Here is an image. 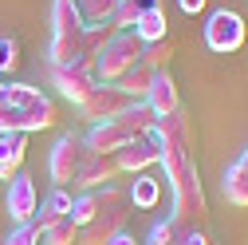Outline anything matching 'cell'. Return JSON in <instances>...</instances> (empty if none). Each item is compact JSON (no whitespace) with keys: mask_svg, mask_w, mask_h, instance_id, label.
Returning a JSON list of instances; mask_svg holds the SVG:
<instances>
[{"mask_svg":"<svg viewBox=\"0 0 248 245\" xmlns=\"http://www.w3.org/2000/svg\"><path fill=\"white\" fill-rule=\"evenodd\" d=\"M154 139H158V146H162L158 166H166L170 198H173V213H170V218L181 222V226L201 222L209 213V202H205L201 174H197L193 146H189V119H185L181 111L158 119V122H154Z\"/></svg>","mask_w":248,"mask_h":245,"instance_id":"6da1fadb","label":"cell"},{"mask_svg":"<svg viewBox=\"0 0 248 245\" xmlns=\"http://www.w3.org/2000/svg\"><path fill=\"white\" fill-rule=\"evenodd\" d=\"M154 122H158V115L146 107V99H134L122 115H114L107 122H91V131L83 135V142H87V150H107V155H114V150L126 146L130 139L150 135Z\"/></svg>","mask_w":248,"mask_h":245,"instance_id":"7a4b0ae2","label":"cell"},{"mask_svg":"<svg viewBox=\"0 0 248 245\" xmlns=\"http://www.w3.org/2000/svg\"><path fill=\"white\" fill-rule=\"evenodd\" d=\"M142 52H146V44L134 32H114L103 44V52L95 55V79L99 83H118V75H126L134 64H142Z\"/></svg>","mask_w":248,"mask_h":245,"instance_id":"3957f363","label":"cell"},{"mask_svg":"<svg viewBox=\"0 0 248 245\" xmlns=\"http://www.w3.org/2000/svg\"><path fill=\"white\" fill-rule=\"evenodd\" d=\"M4 99H8V107H16L24 119H28V135L32 131H47V127H55V103L44 95L40 87H32V83H8L4 87Z\"/></svg>","mask_w":248,"mask_h":245,"instance_id":"277c9868","label":"cell"},{"mask_svg":"<svg viewBox=\"0 0 248 245\" xmlns=\"http://www.w3.org/2000/svg\"><path fill=\"white\" fill-rule=\"evenodd\" d=\"M244 40H248V24H244L240 12H232V8H217V12L209 16V24H205V44H209L217 55L240 52Z\"/></svg>","mask_w":248,"mask_h":245,"instance_id":"5b68a950","label":"cell"},{"mask_svg":"<svg viewBox=\"0 0 248 245\" xmlns=\"http://www.w3.org/2000/svg\"><path fill=\"white\" fill-rule=\"evenodd\" d=\"M83 150H87L83 135H75V131L59 135V142L51 146V158H47V174H51L55 186H63V190L75 186V174H79V162H83Z\"/></svg>","mask_w":248,"mask_h":245,"instance_id":"8992f818","label":"cell"},{"mask_svg":"<svg viewBox=\"0 0 248 245\" xmlns=\"http://www.w3.org/2000/svg\"><path fill=\"white\" fill-rule=\"evenodd\" d=\"M122 206H130V198H126V190H118V186L83 190V194H75V202H71V222L83 229L87 222H95L99 213H110V210H122Z\"/></svg>","mask_w":248,"mask_h":245,"instance_id":"52a82bcc","label":"cell"},{"mask_svg":"<svg viewBox=\"0 0 248 245\" xmlns=\"http://www.w3.org/2000/svg\"><path fill=\"white\" fill-rule=\"evenodd\" d=\"M130 103H134V99H130L118 83H99V87H95V91H91V95L79 103V115H83V119H91V122H107V119L122 115Z\"/></svg>","mask_w":248,"mask_h":245,"instance_id":"ba28073f","label":"cell"},{"mask_svg":"<svg viewBox=\"0 0 248 245\" xmlns=\"http://www.w3.org/2000/svg\"><path fill=\"white\" fill-rule=\"evenodd\" d=\"M158 158H162V146H158V139H154V131L150 135H138L126 146L114 150V162H118L122 174H146L150 166H158Z\"/></svg>","mask_w":248,"mask_h":245,"instance_id":"9c48e42d","label":"cell"},{"mask_svg":"<svg viewBox=\"0 0 248 245\" xmlns=\"http://www.w3.org/2000/svg\"><path fill=\"white\" fill-rule=\"evenodd\" d=\"M118 174H122V170H118L114 155H107V150H83L75 186H79V190H99V186H110Z\"/></svg>","mask_w":248,"mask_h":245,"instance_id":"30bf717a","label":"cell"},{"mask_svg":"<svg viewBox=\"0 0 248 245\" xmlns=\"http://www.w3.org/2000/svg\"><path fill=\"white\" fill-rule=\"evenodd\" d=\"M51 87L63 95L67 103H83L91 91L99 87V79H95V71L91 68H83V64H75V68H51Z\"/></svg>","mask_w":248,"mask_h":245,"instance_id":"8fae6325","label":"cell"},{"mask_svg":"<svg viewBox=\"0 0 248 245\" xmlns=\"http://www.w3.org/2000/svg\"><path fill=\"white\" fill-rule=\"evenodd\" d=\"M4 210H8V218L20 226V222H32L36 218V210H40V194H36V182L28 178L24 170L8 182V198H4Z\"/></svg>","mask_w":248,"mask_h":245,"instance_id":"7c38bea8","label":"cell"},{"mask_svg":"<svg viewBox=\"0 0 248 245\" xmlns=\"http://www.w3.org/2000/svg\"><path fill=\"white\" fill-rule=\"evenodd\" d=\"M126 218H130V206L110 210V213H99L95 222H87V226L79 229V245H107L118 229H126Z\"/></svg>","mask_w":248,"mask_h":245,"instance_id":"4fadbf2b","label":"cell"},{"mask_svg":"<svg viewBox=\"0 0 248 245\" xmlns=\"http://www.w3.org/2000/svg\"><path fill=\"white\" fill-rule=\"evenodd\" d=\"M146 107L158 115V119H166V115H177V111H181V95H177V83H173V75H170V71H158V75H154L150 95H146Z\"/></svg>","mask_w":248,"mask_h":245,"instance_id":"5bb4252c","label":"cell"},{"mask_svg":"<svg viewBox=\"0 0 248 245\" xmlns=\"http://www.w3.org/2000/svg\"><path fill=\"white\" fill-rule=\"evenodd\" d=\"M71 202H75V194L71 190H63V186H55L44 202H40V210H36V226H40V233L47 229V226H55V222H63V218H71Z\"/></svg>","mask_w":248,"mask_h":245,"instance_id":"9a60e30c","label":"cell"},{"mask_svg":"<svg viewBox=\"0 0 248 245\" xmlns=\"http://www.w3.org/2000/svg\"><path fill=\"white\" fill-rule=\"evenodd\" d=\"M28 155V135H0V182H12Z\"/></svg>","mask_w":248,"mask_h":245,"instance_id":"2e32d148","label":"cell"},{"mask_svg":"<svg viewBox=\"0 0 248 245\" xmlns=\"http://www.w3.org/2000/svg\"><path fill=\"white\" fill-rule=\"evenodd\" d=\"M126 198H130V206H138V210H154V206L162 202V182L154 178L150 170H146V174H134Z\"/></svg>","mask_w":248,"mask_h":245,"instance_id":"e0dca14e","label":"cell"},{"mask_svg":"<svg viewBox=\"0 0 248 245\" xmlns=\"http://www.w3.org/2000/svg\"><path fill=\"white\" fill-rule=\"evenodd\" d=\"M130 32H134L142 44H154V40H166V36H170V20H166L162 8H150V12H142V16L134 20Z\"/></svg>","mask_w":248,"mask_h":245,"instance_id":"ac0fdd59","label":"cell"},{"mask_svg":"<svg viewBox=\"0 0 248 245\" xmlns=\"http://www.w3.org/2000/svg\"><path fill=\"white\" fill-rule=\"evenodd\" d=\"M75 8H79L83 28H99V24H114L118 0H75Z\"/></svg>","mask_w":248,"mask_h":245,"instance_id":"d6986e66","label":"cell"},{"mask_svg":"<svg viewBox=\"0 0 248 245\" xmlns=\"http://www.w3.org/2000/svg\"><path fill=\"white\" fill-rule=\"evenodd\" d=\"M71 32H83L75 0H55L51 4V36H71Z\"/></svg>","mask_w":248,"mask_h":245,"instance_id":"ffe728a7","label":"cell"},{"mask_svg":"<svg viewBox=\"0 0 248 245\" xmlns=\"http://www.w3.org/2000/svg\"><path fill=\"white\" fill-rule=\"evenodd\" d=\"M154 75H158L154 68H146V64H134L126 75H118V87L126 91L130 99H146V95H150V83H154Z\"/></svg>","mask_w":248,"mask_h":245,"instance_id":"44dd1931","label":"cell"},{"mask_svg":"<svg viewBox=\"0 0 248 245\" xmlns=\"http://www.w3.org/2000/svg\"><path fill=\"white\" fill-rule=\"evenodd\" d=\"M225 198H229L232 206H248V170H244L240 162H232V166L225 170Z\"/></svg>","mask_w":248,"mask_h":245,"instance_id":"7402d4cb","label":"cell"},{"mask_svg":"<svg viewBox=\"0 0 248 245\" xmlns=\"http://www.w3.org/2000/svg\"><path fill=\"white\" fill-rule=\"evenodd\" d=\"M170 59H173V40H170V36L146 44V52H142V64L154 68V71H170Z\"/></svg>","mask_w":248,"mask_h":245,"instance_id":"603a6c76","label":"cell"},{"mask_svg":"<svg viewBox=\"0 0 248 245\" xmlns=\"http://www.w3.org/2000/svg\"><path fill=\"white\" fill-rule=\"evenodd\" d=\"M181 241H185V226L173 222V218L154 222V229H150V237H146V245H181Z\"/></svg>","mask_w":248,"mask_h":245,"instance_id":"cb8c5ba5","label":"cell"},{"mask_svg":"<svg viewBox=\"0 0 248 245\" xmlns=\"http://www.w3.org/2000/svg\"><path fill=\"white\" fill-rule=\"evenodd\" d=\"M40 241H44V245H79V226H75L71 218H63V222L47 226V229L40 233Z\"/></svg>","mask_w":248,"mask_h":245,"instance_id":"d4e9b609","label":"cell"},{"mask_svg":"<svg viewBox=\"0 0 248 245\" xmlns=\"http://www.w3.org/2000/svg\"><path fill=\"white\" fill-rule=\"evenodd\" d=\"M4 245H40V226H36V222H20V226H12V233H8Z\"/></svg>","mask_w":248,"mask_h":245,"instance_id":"484cf974","label":"cell"},{"mask_svg":"<svg viewBox=\"0 0 248 245\" xmlns=\"http://www.w3.org/2000/svg\"><path fill=\"white\" fill-rule=\"evenodd\" d=\"M20 68V44L8 36V40H0V75H8Z\"/></svg>","mask_w":248,"mask_h":245,"instance_id":"4316f807","label":"cell"},{"mask_svg":"<svg viewBox=\"0 0 248 245\" xmlns=\"http://www.w3.org/2000/svg\"><path fill=\"white\" fill-rule=\"evenodd\" d=\"M181 245H209V233L193 226V229H185V241H181Z\"/></svg>","mask_w":248,"mask_h":245,"instance_id":"83f0119b","label":"cell"},{"mask_svg":"<svg viewBox=\"0 0 248 245\" xmlns=\"http://www.w3.org/2000/svg\"><path fill=\"white\" fill-rule=\"evenodd\" d=\"M107 245H138V237H134L130 229H118V233H114V237H110Z\"/></svg>","mask_w":248,"mask_h":245,"instance_id":"f1b7e54d","label":"cell"},{"mask_svg":"<svg viewBox=\"0 0 248 245\" xmlns=\"http://www.w3.org/2000/svg\"><path fill=\"white\" fill-rule=\"evenodd\" d=\"M177 8H181L185 16H197V12L205 8V0H177Z\"/></svg>","mask_w":248,"mask_h":245,"instance_id":"f546056e","label":"cell"},{"mask_svg":"<svg viewBox=\"0 0 248 245\" xmlns=\"http://www.w3.org/2000/svg\"><path fill=\"white\" fill-rule=\"evenodd\" d=\"M138 12H150V8H162V0H130Z\"/></svg>","mask_w":248,"mask_h":245,"instance_id":"4dcf8cb0","label":"cell"},{"mask_svg":"<svg viewBox=\"0 0 248 245\" xmlns=\"http://www.w3.org/2000/svg\"><path fill=\"white\" fill-rule=\"evenodd\" d=\"M236 162H240V166H244V170H248V146H244V150H240V158H236Z\"/></svg>","mask_w":248,"mask_h":245,"instance_id":"1f68e13d","label":"cell"}]
</instances>
